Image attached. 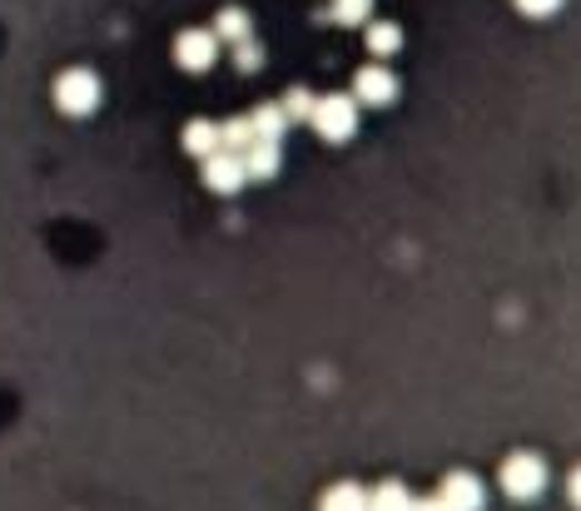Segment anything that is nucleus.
<instances>
[{
	"mask_svg": "<svg viewBox=\"0 0 581 511\" xmlns=\"http://www.w3.org/2000/svg\"><path fill=\"white\" fill-rule=\"evenodd\" d=\"M239 159H244L249 179H273L279 174V164H283V149H279V140H253Z\"/></svg>",
	"mask_w": 581,
	"mask_h": 511,
	"instance_id": "6e6552de",
	"label": "nucleus"
},
{
	"mask_svg": "<svg viewBox=\"0 0 581 511\" xmlns=\"http://www.w3.org/2000/svg\"><path fill=\"white\" fill-rule=\"evenodd\" d=\"M249 120H253V130H259V140H283V130H289V114H283V104H259Z\"/></svg>",
	"mask_w": 581,
	"mask_h": 511,
	"instance_id": "ddd939ff",
	"label": "nucleus"
},
{
	"mask_svg": "<svg viewBox=\"0 0 581 511\" xmlns=\"http://www.w3.org/2000/svg\"><path fill=\"white\" fill-rule=\"evenodd\" d=\"M309 124H313V130H319L329 144L353 140V130H358V100H353V94H323V100H313Z\"/></svg>",
	"mask_w": 581,
	"mask_h": 511,
	"instance_id": "f257e3e1",
	"label": "nucleus"
},
{
	"mask_svg": "<svg viewBox=\"0 0 581 511\" xmlns=\"http://www.w3.org/2000/svg\"><path fill=\"white\" fill-rule=\"evenodd\" d=\"M56 104L66 114H76V120H84V114H94V104H100V80H94L90 70H66L56 80Z\"/></svg>",
	"mask_w": 581,
	"mask_h": 511,
	"instance_id": "f03ea898",
	"label": "nucleus"
},
{
	"mask_svg": "<svg viewBox=\"0 0 581 511\" xmlns=\"http://www.w3.org/2000/svg\"><path fill=\"white\" fill-rule=\"evenodd\" d=\"M279 104H283V114H289V124H299V120H309V114H313V94L303 90V84H293Z\"/></svg>",
	"mask_w": 581,
	"mask_h": 511,
	"instance_id": "dca6fc26",
	"label": "nucleus"
},
{
	"mask_svg": "<svg viewBox=\"0 0 581 511\" xmlns=\"http://www.w3.org/2000/svg\"><path fill=\"white\" fill-rule=\"evenodd\" d=\"M368 511H413V492L403 482H383L378 492H368Z\"/></svg>",
	"mask_w": 581,
	"mask_h": 511,
	"instance_id": "9d476101",
	"label": "nucleus"
},
{
	"mask_svg": "<svg viewBox=\"0 0 581 511\" xmlns=\"http://www.w3.org/2000/svg\"><path fill=\"white\" fill-rule=\"evenodd\" d=\"M214 36L224 40V46H244V40L253 36V20H249V10H224V16L214 20Z\"/></svg>",
	"mask_w": 581,
	"mask_h": 511,
	"instance_id": "f8f14e48",
	"label": "nucleus"
},
{
	"mask_svg": "<svg viewBox=\"0 0 581 511\" xmlns=\"http://www.w3.org/2000/svg\"><path fill=\"white\" fill-rule=\"evenodd\" d=\"M174 56H179V66H184V70L204 74L219 60V36H214V30H184V36L174 40Z\"/></svg>",
	"mask_w": 581,
	"mask_h": 511,
	"instance_id": "39448f33",
	"label": "nucleus"
},
{
	"mask_svg": "<svg viewBox=\"0 0 581 511\" xmlns=\"http://www.w3.org/2000/svg\"><path fill=\"white\" fill-rule=\"evenodd\" d=\"M403 46V36H398V26H368V50H373V56H393V50Z\"/></svg>",
	"mask_w": 581,
	"mask_h": 511,
	"instance_id": "2eb2a0df",
	"label": "nucleus"
},
{
	"mask_svg": "<svg viewBox=\"0 0 581 511\" xmlns=\"http://www.w3.org/2000/svg\"><path fill=\"white\" fill-rule=\"evenodd\" d=\"M373 16V0H333L329 20H338V26H363V20Z\"/></svg>",
	"mask_w": 581,
	"mask_h": 511,
	"instance_id": "4468645a",
	"label": "nucleus"
},
{
	"mask_svg": "<svg viewBox=\"0 0 581 511\" xmlns=\"http://www.w3.org/2000/svg\"><path fill=\"white\" fill-rule=\"evenodd\" d=\"M319 511H368V492L358 482H338V487H329Z\"/></svg>",
	"mask_w": 581,
	"mask_h": 511,
	"instance_id": "9b49d317",
	"label": "nucleus"
},
{
	"mask_svg": "<svg viewBox=\"0 0 581 511\" xmlns=\"http://www.w3.org/2000/svg\"><path fill=\"white\" fill-rule=\"evenodd\" d=\"M502 487L512 497H542V487H547V467H542V457H532V452H517L512 462L502 467Z\"/></svg>",
	"mask_w": 581,
	"mask_h": 511,
	"instance_id": "7ed1b4c3",
	"label": "nucleus"
},
{
	"mask_svg": "<svg viewBox=\"0 0 581 511\" xmlns=\"http://www.w3.org/2000/svg\"><path fill=\"white\" fill-rule=\"evenodd\" d=\"M517 10H522V16H557V10H562V0H517Z\"/></svg>",
	"mask_w": 581,
	"mask_h": 511,
	"instance_id": "6ab92c4d",
	"label": "nucleus"
},
{
	"mask_svg": "<svg viewBox=\"0 0 581 511\" xmlns=\"http://www.w3.org/2000/svg\"><path fill=\"white\" fill-rule=\"evenodd\" d=\"M353 100H358V104H368V110H383V104H393V100H398V80H393V74H388L383 66L358 70V80H353Z\"/></svg>",
	"mask_w": 581,
	"mask_h": 511,
	"instance_id": "423d86ee",
	"label": "nucleus"
},
{
	"mask_svg": "<svg viewBox=\"0 0 581 511\" xmlns=\"http://www.w3.org/2000/svg\"><path fill=\"white\" fill-rule=\"evenodd\" d=\"M442 502H448L452 511H482V482L472 472H452L448 482H442Z\"/></svg>",
	"mask_w": 581,
	"mask_h": 511,
	"instance_id": "0eeeda50",
	"label": "nucleus"
},
{
	"mask_svg": "<svg viewBox=\"0 0 581 511\" xmlns=\"http://www.w3.org/2000/svg\"><path fill=\"white\" fill-rule=\"evenodd\" d=\"M204 184L214 189V194H239V189L249 184L244 159H239L234 149H219V154H209L204 159Z\"/></svg>",
	"mask_w": 581,
	"mask_h": 511,
	"instance_id": "20e7f679",
	"label": "nucleus"
},
{
	"mask_svg": "<svg viewBox=\"0 0 581 511\" xmlns=\"http://www.w3.org/2000/svg\"><path fill=\"white\" fill-rule=\"evenodd\" d=\"M259 140V130H253V120H229L224 124V149H234V154H244V149Z\"/></svg>",
	"mask_w": 581,
	"mask_h": 511,
	"instance_id": "f3484780",
	"label": "nucleus"
},
{
	"mask_svg": "<svg viewBox=\"0 0 581 511\" xmlns=\"http://www.w3.org/2000/svg\"><path fill=\"white\" fill-rule=\"evenodd\" d=\"M184 149H189V154H199V159L219 154V149H224V124H214V120H194V124L184 130Z\"/></svg>",
	"mask_w": 581,
	"mask_h": 511,
	"instance_id": "1a4fd4ad",
	"label": "nucleus"
},
{
	"mask_svg": "<svg viewBox=\"0 0 581 511\" xmlns=\"http://www.w3.org/2000/svg\"><path fill=\"white\" fill-rule=\"evenodd\" d=\"M572 502L581 507V467H577V472H572Z\"/></svg>",
	"mask_w": 581,
	"mask_h": 511,
	"instance_id": "412c9836",
	"label": "nucleus"
},
{
	"mask_svg": "<svg viewBox=\"0 0 581 511\" xmlns=\"http://www.w3.org/2000/svg\"><path fill=\"white\" fill-rule=\"evenodd\" d=\"M234 60H239V70H259L263 66V50L253 46V40H244V46H234Z\"/></svg>",
	"mask_w": 581,
	"mask_h": 511,
	"instance_id": "a211bd4d",
	"label": "nucleus"
},
{
	"mask_svg": "<svg viewBox=\"0 0 581 511\" xmlns=\"http://www.w3.org/2000/svg\"><path fill=\"white\" fill-rule=\"evenodd\" d=\"M413 511H452L442 497H428V502H413Z\"/></svg>",
	"mask_w": 581,
	"mask_h": 511,
	"instance_id": "aec40b11",
	"label": "nucleus"
}]
</instances>
